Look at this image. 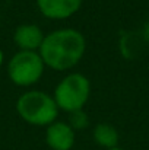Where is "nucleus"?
Wrapping results in <instances>:
<instances>
[{"label": "nucleus", "instance_id": "6e6552de", "mask_svg": "<svg viewBox=\"0 0 149 150\" xmlns=\"http://www.w3.org/2000/svg\"><path fill=\"white\" fill-rule=\"evenodd\" d=\"M94 140L98 146L105 147L107 150L114 149L118 143V133L113 125L101 122L94 128Z\"/></svg>", "mask_w": 149, "mask_h": 150}, {"label": "nucleus", "instance_id": "f8f14e48", "mask_svg": "<svg viewBox=\"0 0 149 150\" xmlns=\"http://www.w3.org/2000/svg\"><path fill=\"white\" fill-rule=\"evenodd\" d=\"M108 150H124V149H121V147H118V146H117V147H114V149H108Z\"/></svg>", "mask_w": 149, "mask_h": 150}, {"label": "nucleus", "instance_id": "9b49d317", "mask_svg": "<svg viewBox=\"0 0 149 150\" xmlns=\"http://www.w3.org/2000/svg\"><path fill=\"white\" fill-rule=\"evenodd\" d=\"M1 63H3V52L0 50V66H1Z\"/></svg>", "mask_w": 149, "mask_h": 150}, {"label": "nucleus", "instance_id": "f257e3e1", "mask_svg": "<svg viewBox=\"0 0 149 150\" xmlns=\"http://www.w3.org/2000/svg\"><path fill=\"white\" fill-rule=\"evenodd\" d=\"M86 48L83 35L76 29H58L46 35L38 54L46 66L67 70L79 63Z\"/></svg>", "mask_w": 149, "mask_h": 150}, {"label": "nucleus", "instance_id": "7ed1b4c3", "mask_svg": "<svg viewBox=\"0 0 149 150\" xmlns=\"http://www.w3.org/2000/svg\"><path fill=\"white\" fill-rule=\"evenodd\" d=\"M91 93V83L89 80L79 73L67 74L56 88L54 100L57 106L66 112L79 111L89 99Z\"/></svg>", "mask_w": 149, "mask_h": 150}, {"label": "nucleus", "instance_id": "20e7f679", "mask_svg": "<svg viewBox=\"0 0 149 150\" xmlns=\"http://www.w3.org/2000/svg\"><path fill=\"white\" fill-rule=\"evenodd\" d=\"M44 66L46 64L37 51H19L10 58L7 74L15 85L31 86L41 79Z\"/></svg>", "mask_w": 149, "mask_h": 150}, {"label": "nucleus", "instance_id": "39448f33", "mask_svg": "<svg viewBox=\"0 0 149 150\" xmlns=\"http://www.w3.org/2000/svg\"><path fill=\"white\" fill-rule=\"evenodd\" d=\"M46 142L51 150H70L75 144V130L61 121H54L46 131Z\"/></svg>", "mask_w": 149, "mask_h": 150}, {"label": "nucleus", "instance_id": "1a4fd4ad", "mask_svg": "<svg viewBox=\"0 0 149 150\" xmlns=\"http://www.w3.org/2000/svg\"><path fill=\"white\" fill-rule=\"evenodd\" d=\"M88 115L79 109V111H73L70 112V121H69V125L73 128V130H83L85 127H88Z\"/></svg>", "mask_w": 149, "mask_h": 150}, {"label": "nucleus", "instance_id": "f03ea898", "mask_svg": "<svg viewBox=\"0 0 149 150\" xmlns=\"http://www.w3.org/2000/svg\"><path fill=\"white\" fill-rule=\"evenodd\" d=\"M16 111L24 121L32 125H50L56 121L58 106L53 96L40 91H29L16 102Z\"/></svg>", "mask_w": 149, "mask_h": 150}, {"label": "nucleus", "instance_id": "423d86ee", "mask_svg": "<svg viewBox=\"0 0 149 150\" xmlns=\"http://www.w3.org/2000/svg\"><path fill=\"white\" fill-rule=\"evenodd\" d=\"M40 12L48 19H67L75 15L82 4V0H37Z\"/></svg>", "mask_w": 149, "mask_h": 150}, {"label": "nucleus", "instance_id": "9d476101", "mask_svg": "<svg viewBox=\"0 0 149 150\" xmlns=\"http://www.w3.org/2000/svg\"><path fill=\"white\" fill-rule=\"evenodd\" d=\"M145 38H146V41L149 42V22L146 23V26H145Z\"/></svg>", "mask_w": 149, "mask_h": 150}, {"label": "nucleus", "instance_id": "0eeeda50", "mask_svg": "<svg viewBox=\"0 0 149 150\" xmlns=\"http://www.w3.org/2000/svg\"><path fill=\"white\" fill-rule=\"evenodd\" d=\"M43 31L32 23H25L16 28L13 34L15 44L21 48V51H35L40 50L43 41H44Z\"/></svg>", "mask_w": 149, "mask_h": 150}]
</instances>
